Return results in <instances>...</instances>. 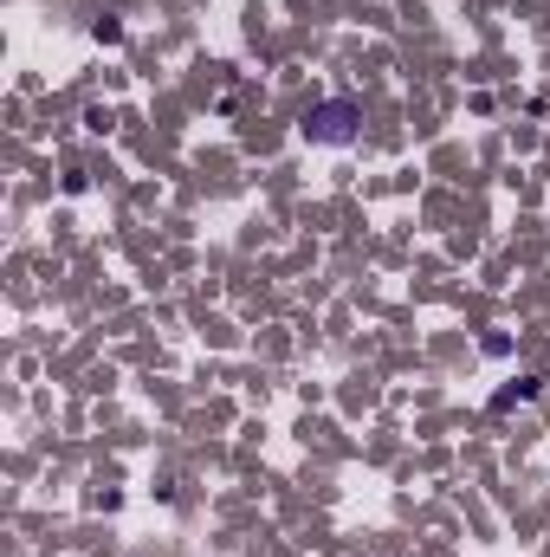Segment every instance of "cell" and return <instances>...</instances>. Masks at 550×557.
I'll return each instance as SVG.
<instances>
[{"instance_id": "6da1fadb", "label": "cell", "mask_w": 550, "mask_h": 557, "mask_svg": "<svg viewBox=\"0 0 550 557\" xmlns=\"http://www.w3.org/2000/svg\"><path fill=\"white\" fill-rule=\"evenodd\" d=\"M357 124H363V111H357L350 98H330V104H317V111L304 117V137L311 143H350Z\"/></svg>"}]
</instances>
